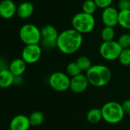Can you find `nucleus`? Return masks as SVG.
<instances>
[{
	"mask_svg": "<svg viewBox=\"0 0 130 130\" xmlns=\"http://www.w3.org/2000/svg\"><path fill=\"white\" fill-rule=\"evenodd\" d=\"M118 25L124 29L130 30V10H122L119 12Z\"/></svg>",
	"mask_w": 130,
	"mask_h": 130,
	"instance_id": "nucleus-17",
	"label": "nucleus"
},
{
	"mask_svg": "<svg viewBox=\"0 0 130 130\" xmlns=\"http://www.w3.org/2000/svg\"><path fill=\"white\" fill-rule=\"evenodd\" d=\"M29 120H30L31 125L39 126L43 123L44 120V116L40 111H35L30 115Z\"/></svg>",
	"mask_w": 130,
	"mask_h": 130,
	"instance_id": "nucleus-19",
	"label": "nucleus"
},
{
	"mask_svg": "<svg viewBox=\"0 0 130 130\" xmlns=\"http://www.w3.org/2000/svg\"><path fill=\"white\" fill-rule=\"evenodd\" d=\"M19 38L25 44H38L41 41V30L33 24H25L19 30Z\"/></svg>",
	"mask_w": 130,
	"mask_h": 130,
	"instance_id": "nucleus-5",
	"label": "nucleus"
},
{
	"mask_svg": "<svg viewBox=\"0 0 130 130\" xmlns=\"http://www.w3.org/2000/svg\"><path fill=\"white\" fill-rule=\"evenodd\" d=\"M17 13V7L12 0L0 2V16L5 19H12Z\"/></svg>",
	"mask_w": 130,
	"mask_h": 130,
	"instance_id": "nucleus-12",
	"label": "nucleus"
},
{
	"mask_svg": "<svg viewBox=\"0 0 130 130\" xmlns=\"http://www.w3.org/2000/svg\"><path fill=\"white\" fill-rule=\"evenodd\" d=\"M27 67V63L22 58L14 59L9 64V70L15 77L22 76Z\"/></svg>",
	"mask_w": 130,
	"mask_h": 130,
	"instance_id": "nucleus-13",
	"label": "nucleus"
},
{
	"mask_svg": "<svg viewBox=\"0 0 130 130\" xmlns=\"http://www.w3.org/2000/svg\"><path fill=\"white\" fill-rule=\"evenodd\" d=\"M122 48L116 41H103L100 47L99 52L100 56L106 60H115L119 57Z\"/></svg>",
	"mask_w": 130,
	"mask_h": 130,
	"instance_id": "nucleus-7",
	"label": "nucleus"
},
{
	"mask_svg": "<svg viewBox=\"0 0 130 130\" xmlns=\"http://www.w3.org/2000/svg\"><path fill=\"white\" fill-rule=\"evenodd\" d=\"M97 6L94 0H85L82 4V12L89 15H93L96 11Z\"/></svg>",
	"mask_w": 130,
	"mask_h": 130,
	"instance_id": "nucleus-21",
	"label": "nucleus"
},
{
	"mask_svg": "<svg viewBox=\"0 0 130 130\" xmlns=\"http://www.w3.org/2000/svg\"><path fill=\"white\" fill-rule=\"evenodd\" d=\"M119 62L122 66H129L130 65V48L122 49L119 57L118 58Z\"/></svg>",
	"mask_w": 130,
	"mask_h": 130,
	"instance_id": "nucleus-24",
	"label": "nucleus"
},
{
	"mask_svg": "<svg viewBox=\"0 0 130 130\" xmlns=\"http://www.w3.org/2000/svg\"><path fill=\"white\" fill-rule=\"evenodd\" d=\"M101 38L103 41H114L115 38V30L113 28L105 26L101 31Z\"/></svg>",
	"mask_w": 130,
	"mask_h": 130,
	"instance_id": "nucleus-22",
	"label": "nucleus"
},
{
	"mask_svg": "<svg viewBox=\"0 0 130 130\" xmlns=\"http://www.w3.org/2000/svg\"><path fill=\"white\" fill-rule=\"evenodd\" d=\"M81 72V70L80 69L76 62H71L66 67V74L71 78L82 74Z\"/></svg>",
	"mask_w": 130,
	"mask_h": 130,
	"instance_id": "nucleus-23",
	"label": "nucleus"
},
{
	"mask_svg": "<svg viewBox=\"0 0 130 130\" xmlns=\"http://www.w3.org/2000/svg\"><path fill=\"white\" fill-rule=\"evenodd\" d=\"M31 126L29 117L23 114L15 116L9 124L10 130H28Z\"/></svg>",
	"mask_w": 130,
	"mask_h": 130,
	"instance_id": "nucleus-11",
	"label": "nucleus"
},
{
	"mask_svg": "<svg viewBox=\"0 0 130 130\" xmlns=\"http://www.w3.org/2000/svg\"><path fill=\"white\" fill-rule=\"evenodd\" d=\"M41 39L50 41H57L59 33L55 27L51 25H46L41 29Z\"/></svg>",
	"mask_w": 130,
	"mask_h": 130,
	"instance_id": "nucleus-14",
	"label": "nucleus"
},
{
	"mask_svg": "<svg viewBox=\"0 0 130 130\" xmlns=\"http://www.w3.org/2000/svg\"><path fill=\"white\" fill-rule=\"evenodd\" d=\"M83 41V35L74 28L67 29L59 33L57 48L64 54H73L80 50Z\"/></svg>",
	"mask_w": 130,
	"mask_h": 130,
	"instance_id": "nucleus-1",
	"label": "nucleus"
},
{
	"mask_svg": "<svg viewBox=\"0 0 130 130\" xmlns=\"http://www.w3.org/2000/svg\"><path fill=\"white\" fill-rule=\"evenodd\" d=\"M118 9L119 11L130 10V0H119L118 3Z\"/></svg>",
	"mask_w": 130,
	"mask_h": 130,
	"instance_id": "nucleus-28",
	"label": "nucleus"
},
{
	"mask_svg": "<svg viewBox=\"0 0 130 130\" xmlns=\"http://www.w3.org/2000/svg\"><path fill=\"white\" fill-rule=\"evenodd\" d=\"M119 12L116 8L110 6L103 10L101 19L103 25L106 27L114 28L118 25Z\"/></svg>",
	"mask_w": 130,
	"mask_h": 130,
	"instance_id": "nucleus-9",
	"label": "nucleus"
},
{
	"mask_svg": "<svg viewBox=\"0 0 130 130\" xmlns=\"http://www.w3.org/2000/svg\"><path fill=\"white\" fill-rule=\"evenodd\" d=\"M94 2L97 8L105 9L111 6V4L112 3L113 0H94Z\"/></svg>",
	"mask_w": 130,
	"mask_h": 130,
	"instance_id": "nucleus-27",
	"label": "nucleus"
},
{
	"mask_svg": "<svg viewBox=\"0 0 130 130\" xmlns=\"http://www.w3.org/2000/svg\"><path fill=\"white\" fill-rule=\"evenodd\" d=\"M15 76L8 69L0 71V88L6 89L14 84Z\"/></svg>",
	"mask_w": 130,
	"mask_h": 130,
	"instance_id": "nucleus-16",
	"label": "nucleus"
},
{
	"mask_svg": "<svg viewBox=\"0 0 130 130\" xmlns=\"http://www.w3.org/2000/svg\"><path fill=\"white\" fill-rule=\"evenodd\" d=\"M42 54V48L39 44L25 45L22 51V59L27 64L37 63Z\"/></svg>",
	"mask_w": 130,
	"mask_h": 130,
	"instance_id": "nucleus-8",
	"label": "nucleus"
},
{
	"mask_svg": "<svg viewBox=\"0 0 130 130\" xmlns=\"http://www.w3.org/2000/svg\"><path fill=\"white\" fill-rule=\"evenodd\" d=\"M122 107L124 111L125 115L130 116V99L125 100L122 103Z\"/></svg>",
	"mask_w": 130,
	"mask_h": 130,
	"instance_id": "nucleus-29",
	"label": "nucleus"
},
{
	"mask_svg": "<svg viewBox=\"0 0 130 130\" xmlns=\"http://www.w3.org/2000/svg\"><path fill=\"white\" fill-rule=\"evenodd\" d=\"M71 77L66 74L60 71L52 73L48 77L49 86L55 91L64 92L70 89Z\"/></svg>",
	"mask_w": 130,
	"mask_h": 130,
	"instance_id": "nucleus-6",
	"label": "nucleus"
},
{
	"mask_svg": "<svg viewBox=\"0 0 130 130\" xmlns=\"http://www.w3.org/2000/svg\"><path fill=\"white\" fill-rule=\"evenodd\" d=\"M101 112L103 119L109 124L120 122L125 116L122 104L115 101H109L103 104L101 108Z\"/></svg>",
	"mask_w": 130,
	"mask_h": 130,
	"instance_id": "nucleus-3",
	"label": "nucleus"
},
{
	"mask_svg": "<svg viewBox=\"0 0 130 130\" xmlns=\"http://www.w3.org/2000/svg\"><path fill=\"white\" fill-rule=\"evenodd\" d=\"M87 119L91 124H97L103 119L101 109L93 108L87 113Z\"/></svg>",
	"mask_w": 130,
	"mask_h": 130,
	"instance_id": "nucleus-18",
	"label": "nucleus"
},
{
	"mask_svg": "<svg viewBox=\"0 0 130 130\" xmlns=\"http://www.w3.org/2000/svg\"><path fill=\"white\" fill-rule=\"evenodd\" d=\"M1 62H2V58H1V56H0V63H1Z\"/></svg>",
	"mask_w": 130,
	"mask_h": 130,
	"instance_id": "nucleus-31",
	"label": "nucleus"
},
{
	"mask_svg": "<svg viewBox=\"0 0 130 130\" xmlns=\"http://www.w3.org/2000/svg\"><path fill=\"white\" fill-rule=\"evenodd\" d=\"M89 84L86 74H80L71 78L70 89L75 93H81L87 89Z\"/></svg>",
	"mask_w": 130,
	"mask_h": 130,
	"instance_id": "nucleus-10",
	"label": "nucleus"
},
{
	"mask_svg": "<svg viewBox=\"0 0 130 130\" xmlns=\"http://www.w3.org/2000/svg\"><path fill=\"white\" fill-rule=\"evenodd\" d=\"M71 25L73 28L81 35L89 34L93 31L96 20L93 15L82 12L74 15L71 20Z\"/></svg>",
	"mask_w": 130,
	"mask_h": 130,
	"instance_id": "nucleus-4",
	"label": "nucleus"
},
{
	"mask_svg": "<svg viewBox=\"0 0 130 130\" xmlns=\"http://www.w3.org/2000/svg\"><path fill=\"white\" fill-rule=\"evenodd\" d=\"M89 84L96 87L107 85L112 78L110 69L103 64H95L86 72Z\"/></svg>",
	"mask_w": 130,
	"mask_h": 130,
	"instance_id": "nucleus-2",
	"label": "nucleus"
},
{
	"mask_svg": "<svg viewBox=\"0 0 130 130\" xmlns=\"http://www.w3.org/2000/svg\"><path fill=\"white\" fill-rule=\"evenodd\" d=\"M40 43H41V47L47 51L54 50L57 47V41H45L41 39Z\"/></svg>",
	"mask_w": 130,
	"mask_h": 130,
	"instance_id": "nucleus-26",
	"label": "nucleus"
},
{
	"mask_svg": "<svg viewBox=\"0 0 130 130\" xmlns=\"http://www.w3.org/2000/svg\"><path fill=\"white\" fill-rule=\"evenodd\" d=\"M35 11V6L31 2L22 3L17 7V15L19 18L25 19L30 18Z\"/></svg>",
	"mask_w": 130,
	"mask_h": 130,
	"instance_id": "nucleus-15",
	"label": "nucleus"
},
{
	"mask_svg": "<svg viewBox=\"0 0 130 130\" xmlns=\"http://www.w3.org/2000/svg\"><path fill=\"white\" fill-rule=\"evenodd\" d=\"M117 42L122 49L130 48V35L127 33L121 35L119 37Z\"/></svg>",
	"mask_w": 130,
	"mask_h": 130,
	"instance_id": "nucleus-25",
	"label": "nucleus"
},
{
	"mask_svg": "<svg viewBox=\"0 0 130 130\" xmlns=\"http://www.w3.org/2000/svg\"><path fill=\"white\" fill-rule=\"evenodd\" d=\"M77 64L81 70V71H87L93 65L90 59L87 57V56H80L76 60Z\"/></svg>",
	"mask_w": 130,
	"mask_h": 130,
	"instance_id": "nucleus-20",
	"label": "nucleus"
},
{
	"mask_svg": "<svg viewBox=\"0 0 130 130\" xmlns=\"http://www.w3.org/2000/svg\"><path fill=\"white\" fill-rule=\"evenodd\" d=\"M23 83V78L22 76L19 77H15V80H14V85L15 86H20Z\"/></svg>",
	"mask_w": 130,
	"mask_h": 130,
	"instance_id": "nucleus-30",
	"label": "nucleus"
}]
</instances>
